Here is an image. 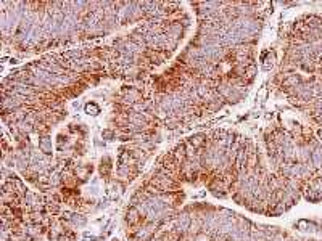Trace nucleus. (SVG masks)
Returning a JSON list of instances; mask_svg holds the SVG:
<instances>
[{
    "label": "nucleus",
    "instance_id": "obj_1",
    "mask_svg": "<svg viewBox=\"0 0 322 241\" xmlns=\"http://www.w3.org/2000/svg\"><path fill=\"white\" fill-rule=\"evenodd\" d=\"M85 113H87V114H92V116H97V114H100V106L97 103L90 101V103L85 105Z\"/></svg>",
    "mask_w": 322,
    "mask_h": 241
}]
</instances>
